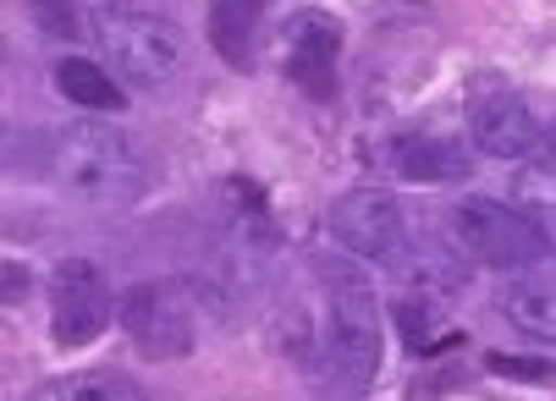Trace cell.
<instances>
[{"label": "cell", "instance_id": "1", "mask_svg": "<svg viewBox=\"0 0 556 401\" xmlns=\"http://www.w3.org/2000/svg\"><path fill=\"white\" fill-rule=\"evenodd\" d=\"M314 270L326 281V331L314 336V352L303 363L320 374V385L342 396H364L380 374V308L369 275L331 254L314 259Z\"/></svg>", "mask_w": 556, "mask_h": 401}, {"label": "cell", "instance_id": "2", "mask_svg": "<svg viewBox=\"0 0 556 401\" xmlns=\"http://www.w3.org/2000/svg\"><path fill=\"white\" fill-rule=\"evenodd\" d=\"M50 177L94 204H132L149 187V159L111 121H72L50 138Z\"/></svg>", "mask_w": 556, "mask_h": 401}, {"label": "cell", "instance_id": "3", "mask_svg": "<svg viewBox=\"0 0 556 401\" xmlns=\"http://www.w3.org/2000/svg\"><path fill=\"white\" fill-rule=\"evenodd\" d=\"M94 39L105 55V72L116 77L122 89H166L177 66H182V28L166 12L149 7H100L94 17Z\"/></svg>", "mask_w": 556, "mask_h": 401}, {"label": "cell", "instance_id": "4", "mask_svg": "<svg viewBox=\"0 0 556 401\" xmlns=\"http://www.w3.org/2000/svg\"><path fill=\"white\" fill-rule=\"evenodd\" d=\"M452 243L491 270H529V264H551V225L534 220L518 204L502 198H463L452 209Z\"/></svg>", "mask_w": 556, "mask_h": 401}, {"label": "cell", "instance_id": "5", "mask_svg": "<svg viewBox=\"0 0 556 401\" xmlns=\"http://www.w3.org/2000/svg\"><path fill=\"white\" fill-rule=\"evenodd\" d=\"M116 313H122V331L132 336V347L149 363H182L199 347L193 308H188V292L177 281H138V286H127Z\"/></svg>", "mask_w": 556, "mask_h": 401}, {"label": "cell", "instance_id": "6", "mask_svg": "<svg viewBox=\"0 0 556 401\" xmlns=\"http://www.w3.org/2000/svg\"><path fill=\"white\" fill-rule=\"evenodd\" d=\"M342 17L337 12H320V7H298L287 23H281V77L314 105H331L342 77H337V61H342Z\"/></svg>", "mask_w": 556, "mask_h": 401}, {"label": "cell", "instance_id": "7", "mask_svg": "<svg viewBox=\"0 0 556 401\" xmlns=\"http://www.w3.org/2000/svg\"><path fill=\"white\" fill-rule=\"evenodd\" d=\"M468 132L491 159H534L540 148H551V121H540V111L502 77H485L468 94Z\"/></svg>", "mask_w": 556, "mask_h": 401}, {"label": "cell", "instance_id": "8", "mask_svg": "<svg viewBox=\"0 0 556 401\" xmlns=\"http://www.w3.org/2000/svg\"><path fill=\"white\" fill-rule=\"evenodd\" d=\"M111 313H116V302H111L100 264H89V259H61L55 264V275H50V341L61 352L100 341Z\"/></svg>", "mask_w": 556, "mask_h": 401}, {"label": "cell", "instance_id": "9", "mask_svg": "<svg viewBox=\"0 0 556 401\" xmlns=\"http://www.w3.org/2000/svg\"><path fill=\"white\" fill-rule=\"evenodd\" d=\"M331 236L353 259H369L386 270L396 248L408 243V215L386 187H353L331 204Z\"/></svg>", "mask_w": 556, "mask_h": 401}, {"label": "cell", "instance_id": "10", "mask_svg": "<svg viewBox=\"0 0 556 401\" xmlns=\"http://www.w3.org/2000/svg\"><path fill=\"white\" fill-rule=\"evenodd\" d=\"M375 154H380V166L391 177L419 182V187H452V182H468L473 177L468 138L441 132V127H403V132H391Z\"/></svg>", "mask_w": 556, "mask_h": 401}, {"label": "cell", "instance_id": "11", "mask_svg": "<svg viewBox=\"0 0 556 401\" xmlns=\"http://www.w3.org/2000/svg\"><path fill=\"white\" fill-rule=\"evenodd\" d=\"M396 275L403 292H430V297H463L473 270H468V254L452 243V236H435V231H408V243L396 248V259L386 264Z\"/></svg>", "mask_w": 556, "mask_h": 401}, {"label": "cell", "instance_id": "12", "mask_svg": "<svg viewBox=\"0 0 556 401\" xmlns=\"http://www.w3.org/2000/svg\"><path fill=\"white\" fill-rule=\"evenodd\" d=\"M391 325H396V336H403L408 358H419V363L468 347V336L446 325L441 297H430V292H403V297H396V302H391Z\"/></svg>", "mask_w": 556, "mask_h": 401}, {"label": "cell", "instance_id": "13", "mask_svg": "<svg viewBox=\"0 0 556 401\" xmlns=\"http://www.w3.org/2000/svg\"><path fill=\"white\" fill-rule=\"evenodd\" d=\"M50 89L77 105V111H94V116H122L127 111V89L105 72V61H89V55H61L50 66Z\"/></svg>", "mask_w": 556, "mask_h": 401}, {"label": "cell", "instance_id": "14", "mask_svg": "<svg viewBox=\"0 0 556 401\" xmlns=\"http://www.w3.org/2000/svg\"><path fill=\"white\" fill-rule=\"evenodd\" d=\"M260 34H265V7L260 0H215L210 7V44L231 72L260 66Z\"/></svg>", "mask_w": 556, "mask_h": 401}, {"label": "cell", "instance_id": "15", "mask_svg": "<svg viewBox=\"0 0 556 401\" xmlns=\"http://www.w3.org/2000/svg\"><path fill=\"white\" fill-rule=\"evenodd\" d=\"M496 308L513 319L523 336H545L551 347V331H556V313H551V270L529 264V270H507V286L496 292Z\"/></svg>", "mask_w": 556, "mask_h": 401}, {"label": "cell", "instance_id": "16", "mask_svg": "<svg viewBox=\"0 0 556 401\" xmlns=\"http://www.w3.org/2000/svg\"><path fill=\"white\" fill-rule=\"evenodd\" d=\"M39 401H132L143 396L138 379H127L122 368H89V374H61L50 385L34 390Z\"/></svg>", "mask_w": 556, "mask_h": 401}, {"label": "cell", "instance_id": "17", "mask_svg": "<svg viewBox=\"0 0 556 401\" xmlns=\"http://www.w3.org/2000/svg\"><path fill=\"white\" fill-rule=\"evenodd\" d=\"M34 23H39V34H50V39H61V44H77L84 34H94L89 17H84V7H66V0H39Z\"/></svg>", "mask_w": 556, "mask_h": 401}, {"label": "cell", "instance_id": "18", "mask_svg": "<svg viewBox=\"0 0 556 401\" xmlns=\"http://www.w3.org/2000/svg\"><path fill=\"white\" fill-rule=\"evenodd\" d=\"M485 374H502V379H518V385H551L556 363H551V352H545V358H518V352H485Z\"/></svg>", "mask_w": 556, "mask_h": 401}, {"label": "cell", "instance_id": "19", "mask_svg": "<svg viewBox=\"0 0 556 401\" xmlns=\"http://www.w3.org/2000/svg\"><path fill=\"white\" fill-rule=\"evenodd\" d=\"M0 286H7V292H0V302H7V308H23V302L34 297V270L17 264V259H7V270H0Z\"/></svg>", "mask_w": 556, "mask_h": 401}, {"label": "cell", "instance_id": "20", "mask_svg": "<svg viewBox=\"0 0 556 401\" xmlns=\"http://www.w3.org/2000/svg\"><path fill=\"white\" fill-rule=\"evenodd\" d=\"M446 390H463V374H452V368H435L425 385H414L408 396H446Z\"/></svg>", "mask_w": 556, "mask_h": 401}]
</instances>
